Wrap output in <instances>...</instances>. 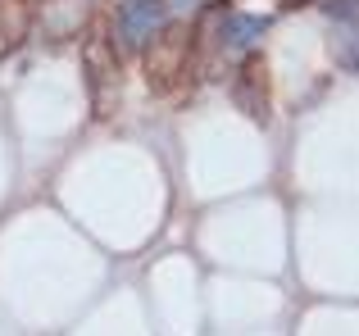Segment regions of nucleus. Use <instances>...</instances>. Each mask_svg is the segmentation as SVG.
Listing matches in <instances>:
<instances>
[{
	"mask_svg": "<svg viewBox=\"0 0 359 336\" xmlns=\"http://www.w3.org/2000/svg\"><path fill=\"white\" fill-rule=\"evenodd\" d=\"M32 32V5L27 0H0V59L14 55Z\"/></svg>",
	"mask_w": 359,
	"mask_h": 336,
	"instance_id": "0eeeda50",
	"label": "nucleus"
},
{
	"mask_svg": "<svg viewBox=\"0 0 359 336\" xmlns=\"http://www.w3.org/2000/svg\"><path fill=\"white\" fill-rule=\"evenodd\" d=\"M205 36L214 41L219 55H250L259 46V36L269 32V18L259 14H241V9H210L205 14Z\"/></svg>",
	"mask_w": 359,
	"mask_h": 336,
	"instance_id": "7ed1b4c3",
	"label": "nucleus"
},
{
	"mask_svg": "<svg viewBox=\"0 0 359 336\" xmlns=\"http://www.w3.org/2000/svg\"><path fill=\"white\" fill-rule=\"evenodd\" d=\"M332 59L346 73H359V23H341V36L332 41Z\"/></svg>",
	"mask_w": 359,
	"mask_h": 336,
	"instance_id": "6e6552de",
	"label": "nucleus"
},
{
	"mask_svg": "<svg viewBox=\"0 0 359 336\" xmlns=\"http://www.w3.org/2000/svg\"><path fill=\"white\" fill-rule=\"evenodd\" d=\"M82 69H87V100H91V114L109 118L118 109V91H123V73H118V55L114 41L105 32H91L82 41Z\"/></svg>",
	"mask_w": 359,
	"mask_h": 336,
	"instance_id": "f03ea898",
	"label": "nucleus"
},
{
	"mask_svg": "<svg viewBox=\"0 0 359 336\" xmlns=\"http://www.w3.org/2000/svg\"><path fill=\"white\" fill-rule=\"evenodd\" d=\"M323 14L332 23H359V0H323Z\"/></svg>",
	"mask_w": 359,
	"mask_h": 336,
	"instance_id": "1a4fd4ad",
	"label": "nucleus"
},
{
	"mask_svg": "<svg viewBox=\"0 0 359 336\" xmlns=\"http://www.w3.org/2000/svg\"><path fill=\"white\" fill-rule=\"evenodd\" d=\"M168 23L164 0H123L118 5V46L123 50H146V41Z\"/></svg>",
	"mask_w": 359,
	"mask_h": 336,
	"instance_id": "39448f33",
	"label": "nucleus"
},
{
	"mask_svg": "<svg viewBox=\"0 0 359 336\" xmlns=\"http://www.w3.org/2000/svg\"><path fill=\"white\" fill-rule=\"evenodd\" d=\"M32 23L50 46H69V41H78V36L87 32L91 0H36Z\"/></svg>",
	"mask_w": 359,
	"mask_h": 336,
	"instance_id": "20e7f679",
	"label": "nucleus"
},
{
	"mask_svg": "<svg viewBox=\"0 0 359 336\" xmlns=\"http://www.w3.org/2000/svg\"><path fill=\"white\" fill-rule=\"evenodd\" d=\"M191 55H196V32L187 23H164L141 50V78L155 96H173L191 73Z\"/></svg>",
	"mask_w": 359,
	"mask_h": 336,
	"instance_id": "f257e3e1",
	"label": "nucleus"
},
{
	"mask_svg": "<svg viewBox=\"0 0 359 336\" xmlns=\"http://www.w3.org/2000/svg\"><path fill=\"white\" fill-rule=\"evenodd\" d=\"M232 105L255 123H269V64L245 55L237 78H232Z\"/></svg>",
	"mask_w": 359,
	"mask_h": 336,
	"instance_id": "423d86ee",
	"label": "nucleus"
}]
</instances>
